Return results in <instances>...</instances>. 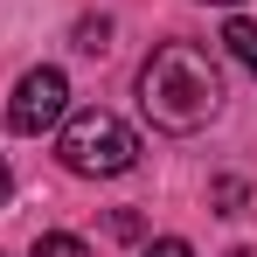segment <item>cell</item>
<instances>
[{
	"instance_id": "6da1fadb",
	"label": "cell",
	"mask_w": 257,
	"mask_h": 257,
	"mask_svg": "<svg viewBox=\"0 0 257 257\" xmlns=\"http://www.w3.org/2000/svg\"><path fill=\"white\" fill-rule=\"evenodd\" d=\"M139 111L160 132H202L222 111V70L202 42H160L139 63Z\"/></svg>"
},
{
	"instance_id": "7a4b0ae2",
	"label": "cell",
	"mask_w": 257,
	"mask_h": 257,
	"mask_svg": "<svg viewBox=\"0 0 257 257\" xmlns=\"http://www.w3.org/2000/svg\"><path fill=\"white\" fill-rule=\"evenodd\" d=\"M56 160L84 181H111V174H132L139 167V132L111 111H77L63 139H56Z\"/></svg>"
},
{
	"instance_id": "3957f363",
	"label": "cell",
	"mask_w": 257,
	"mask_h": 257,
	"mask_svg": "<svg viewBox=\"0 0 257 257\" xmlns=\"http://www.w3.org/2000/svg\"><path fill=\"white\" fill-rule=\"evenodd\" d=\"M63 111H70V77L56 70V63H42V70H28L21 84H14V97H7V125L14 132H49L63 125Z\"/></svg>"
},
{
	"instance_id": "277c9868",
	"label": "cell",
	"mask_w": 257,
	"mask_h": 257,
	"mask_svg": "<svg viewBox=\"0 0 257 257\" xmlns=\"http://www.w3.org/2000/svg\"><path fill=\"white\" fill-rule=\"evenodd\" d=\"M222 42H229V56H236V63L257 77V21H250V14H236V21L222 28Z\"/></svg>"
},
{
	"instance_id": "5b68a950",
	"label": "cell",
	"mask_w": 257,
	"mask_h": 257,
	"mask_svg": "<svg viewBox=\"0 0 257 257\" xmlns=\"http://www.w3.org/2000/svg\"><path fill=\"white\" fill-rule=\"evenodd\" d=\"M28 257H90L84 236H70V229H49V236H35V250Z\"/></svg>"
},
{
	"instance_id": "8992f818",
	"label": "cell",
	"mask_w": 257,
	"mask_h": 257,
	"mask_svg": "<svg viewBox=\"0 0 257 257\" xmlns=\"http://www.w3.org/2000/svg\"><path fill=\"white\" fill-rule=\"evenodd\" d=\"M209 202H215V215H243V202H250V188H243L236 174H222V181L209 188Z\"/></svg>"
},
{
	"instance_id": "52a82bcc",
	"label": "cell",
	"mask_w": 257,
	"mask_h": 257,
	"mask_svg": "<svg viewBox=\"0 0 257 257\" xmlns=\"http://www.w3.org/2000/svg\"><path fill=\"white\" fill-rule=\"evenodd\" d=\"M77 49H84V56H104V49H111V21H104V14H84V21H77Z\"/></svg>"
},
{
	"instance_id": "ba28073f",
	"label": "cell",
	"mask_w": 257,
	"mask_h": 257,
	"mask_svg": "<svg viewBox=\"0 0 257 257\" xmlns=\"http://www.w3.org/2000/svg\"><path fill=\"white\" fill-rule=\"evenodd\" d=\"M146 257H195V250H188L181 236H160V243H146Z\"/></svg>"
},
{
	"instance_id": "9c48e42d",
	"label": "cell",
	"mask_w": 257,
	"mask_h": 257,
	"mask_svg": "<svg viewBox=\"0 0 257 257\" xmlns=\"http://www.w3.org/2000/svg\"><path fill=\"white\" fill-rule=\"evenodd\" d=\"M7 188H14V174H7V160H0V202H7Z\"/></svg>"
},
{
	"instance_id": "30bf717a",
	"label": "cell",
	"mask_w": 257,
	"mask_h": 257,
	"mask_svg": "<svg viewBox=\"0 0 257 257\" xmlns=\"http://www.w3.org/2000/svg\"><path fill=\"white\" fill-rule=\"evenodd\" d=\"M229 257H257V250H250V243H243V250H229Z\"/></svg>"
},
{
	"instance_id": "8fae6325",
	"label": "cell",
	"mask_w": 257,
	"mask_h": 257,
	"mask_svg": "<svg viewBox=\"0 0 257 257\" xmlns=\"http://www.w3.org/2000/svg\"><path fill=\"white\" fill-rule=\"evenodd\" d=\"M209 7H236V0H209Z\"/></svg>"
}]
</instances>
